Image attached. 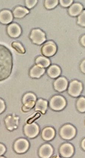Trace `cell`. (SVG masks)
I'll use <instances>...</instances> for the list:
<instances>
[{"label": "cell", "mask_w": 85, "mask_h": 158, "mask_svg": "<svg viewBox=\"0 0 85 158\" xmlns=\"http://www.w3.org/2000/svg\"><path fill=\"white\" fill-rule=\"evenodd\" d=\"M57 50V46L55 43L52 41H49L43 45L41 52L45 57H51L56 54Z\"/></svg>", "instance_id": "obj_7"}, {"label": "cell", "mask_w": 85, "mask_h": 158, "mask_svg": "<svg viewBox=\"0 0 85 158\" xmlns=\"http://www.w3.org/2000/svg\"><path fill=\"white\" fill-rule=\"evenodd\" d=\"M58 1H45L44 2V6L45 8L49 10L54 8L58 5Z\"/></svg>", "instance_id": "obj_25"}, {"label": "cell", "mask_w": 85, "mask_h": 158, "mask_svg": "<svg viewBox=\"0 0 85 158\" xmlns=\"http://www.w3.org/2000/svg\"><path fill=\"white\" fill-rule=\"evenodd\" d=\"M54 149L51 145L46 143L42 145L39 148V154L43 158H50L53 153Z\"/></svg>", "instance_id": "obj_14"}, {"label": "cell", "mask_w": 85, "mask_h": 158, "mask_svg": "<svg viewBox=\"0 0 85 158\" xmlns=\"http://www.w3.org/2000/svg\"><path fill=\"white\" fill-rule=\"evenodd\" d=\"M83 89L82 83L76 80L71 81L69 85L68 89V94L71 96L76 98L79 97Z\"/></svg>", "instance_id": "obj_4"}, {"label": "cell", "mask_w": 85, "mask_h": 158, "mask_svg": "<svg viewBox=\"0 0 85 158\" xmlns=\"http://www.w3.org/2000/svg\"><path fill=\"white\" fill-rule=\"evenodd\" d=\"M73 1L72 0H61L59 1L61 6L64 7H69L72 4Z\"/></svg>", "instance_id": "obj_28"}, {"label": "cell", "mask_w": 85, "mask_h": 158, "mask_svg": "<svg viewBox=\"0 0 85 158\" xmlns=\"http://www.w3.org/2000/svg\"><path fill=\"white\" fill-rule=\"evenodd\" d=\"M35 62L37 65L44 69L49 67L51 64L49 59L42 56L37 57L35 59Z\"/></svg>", "instance_id": "obj_22"}, {"label": "cell", "mask_w": 85, "mask_h": 158, "mask_svg": "<svg viewBox=\"0 0 85 158\" xmlns=\"http://www.w3.org/2000/svg\"><path fill=\"white\" fill-rule=\"evenodd\" d=\"M61 72L60 68L56 64L52 65L46 70L47 75L52 79L58 78L61 75Z\"/></svg>", "instance_id": "obj_18"}, {"label": "cell", "mask_w": 85, "mask_h": 158, "mask_svg": "<svg viewBox=\"0 0 85 158\" xmlns=\"http://www.w3.org/2000/svg\"><path fill=\"white\" fill-rule=\"evenodd\" d=\"M6 108L5 101L2 99L0 98V114L3 113Z\"/></svg>", "instance_id": "obj_29"}, {"label": "cell", "mask_w": 85, "mask_h": 158, "mask_svg": "<svg viewBox=\"0 0 85 158\" xmlns=\"http://www.w3.org/2000/svg\"><path fill=\"white\" fill-rule=\"evenodd\" d=\"M68 82L67 78L63 77L57 78L53 83L54 89L57 91L61 92L67 89Z\"/></svg>", "instance_id": "obj_11"}, {"label": "cell", "mask_w": 85, "mask_h": 158, "mask_svg": "<svg viewBox=\"0 0 85 158\" xmlns=\"http://www.w3.org/2000/svg\"><path fill=\"white\" fill-rule=\"evenodd\" d=\"M55 135L54 129L52 127H48L45 128L42 133V137L46 141H50L54 138Z\"/></svg>", "instance_id": "obj_19"}, {"label": "cell", "mask_w": 85, "mask_h": 158, "mask_svg": "<svg viewBox=\"0 0 85 158\" xmlns=\"http://www.w3.org/2000/svg\"><path fill=\"white\" fill-rule=\"evenodd\" d=\"M12 46L17 52L21 54L25 53V50L23 46L20 42H13L12 44Z\"/></svg>", "instance_id": "obj_24"}, {"label": "cell", "mask_w": 85, "mask_h": 158, "mask_svg": "<svg viewBox=\"0 0 85 158\" xmlns=\"http://www.w3.org/2000/svg\"><path fill=\"white\" fill-rule=\"evenodd\" d=\"M85 11L83 10L81 13L78 15L77 18V24L83 27L85 26Z\"/></svg>", "instance_id": "obj_26"}, {"label": "cell", "mask_w": 85, "mask_h": 158, "mask_svg": "<svg viewBox=\"0 0 85 158\" xmlns=\"http://www.w3.org/2000/svg\"><path fill=\"white\" fill-rule=\"evenodd\" d=\"M39 127L35 123H28L24 127V132L25 135L30 138H33L39 134Z\"/></svg>", "instance_id": "obj_9"}, {"label": "cell", "mask_w": 85, "mask_h": 158, "mask_svg": "<svg viewBox=\"0 0 85 158\" xmlns=\"http://www.w3.org/2000/svg\"><path fill=\"white\" fill-rule=\"evenodd\" d=\"M13 16L11 11L4 9L0 11V23L5 25L9 24L13 21Z\"/></svg>", "instance_id": "obj_15"}, {"label": "cell", "mask_w": 85, "mask_h": 158, "mask_svg": "<svg viewBox=\"0 0 85 158\" xmlns=\"http://www.w3.org/2000/svg\"><path fill=\"white\" fill-rule=\"evenodd\" d=\"M48 107V102L46 100L40 98L38 100L35 105V109L39 111L43 114L46 113Z\"/></svg>", "instance_id": "obj_21"}, {"label": "cell", "mask_w": 85, "mask_h": 158, "mask_svg": "<svg viewBox=\"0 0 85 158\" xmlns=\"http://www.w3.org/2000/svg\"><path fill=\"white\" fill-rule=\"evenodd\" d=\"M5 146L2 143H0V156L3 155L6 151Z\"/></svg>", "instance_id": "obj_30"}, {"label": "cell", "mask_w": 85, "mask_h": 158, "mask_svg": "<svg viewBox=\"0 0 85 158\" xmlns=\"http://www.w3.org/2000/svg\"><path fill=\"white\" fill-rule=\"evenodd\" d=\"M45 69L37 65H35L30 69L29 72L30 77L32 79H38L44 75Z\"/></svg>", "instance_id": "obj_16"}, {"label": "cell", "mask_w": 85, "mask_h": 158, "mask_svg": "<svg viewBox=\"0 0 85 158\" xmlns=\"http://www.w3.org/2000/svg\"><path fill=\"white\" fill-rule=\"evenodd\" d=\"M85 60L84 59L81 63L80 65V69L82 73H85Z\"/></svg>", "instance_id": "obj_31"}, {"label": "cell", "mask_w": 85, "mask_h": 158, "mask_svg": "<svg viewBox=\"0 0 85 158\" xmlns=\"http://www.w3.org/2000/svg\"><path fill=\"white\" fill-rule=\"evenodd\" d=\"M85 35H82L80 39V41L81 44L84 47L85 46Z\"/></svg>", "instance_id": "obj_32"}, {"label": "cell", "mask_w": 85, "mask_h": 158, "mask_svg": "<svg viewBox=\"0 0 85 158\" xmlns=\"http://www.w3.org/2000/svg\"><path fill=\"white\" fill-rule=\"evenodd\" d=\"M37 2L36 0H26L25 1L26 6L29 9L33 8L36 5Z\"/></svg>", "instance_id": "obj_27"}, {"label": "cell", "mask_w": 85, "mask_h": 158, "mask_svg": "<svg viewBox=\"0 0 85 158\" xmlns=\"http://www.w3.org/2000/svg\"><path fill=\"white\" fill-rule=\"evenodd\" d=\"M37 100L36 95L32 92H28L23 96L22 99L23 105L22 110L24 112L30 111L35 106Z\"/></svg>", "instance_id": "obj_2"}, {"label": "cell", "mask_w": 85, "mask_h": 158, "mask_svg": "<svg viewBox=\"0 0 85 158\" xmlns=\"http://www.w3.org/2000/svg\"><path fill=\"white\" fill-rule=\"evenodd\" d=\"M29 143L27 139L20 138L17 139L14 142L13 148L15 152L18 154L26 152L29 149Z\"/></svg>", "instance_id": "obj_8"}, {"label": "cell", "mask_w": 85, "mask_h": 158, "mask_svg": "<svg viewBox=\"0 0 85 158\" xmlns=\"http://www.w3.org/2000/svg\"><path fill=\"white\" fill-rule=\"evenodd\" d=\"M59 152L61 156L63 157H70L74 154V148L71 144L68 143H64L59 148Z\"/></svg>", "instance_id": "obj_13"}, {"label": "cell", "mask_w": 85, "mask_h": 158, "mask_svg": "<svg viewBox=\"0 0 85 158\" xmlns=\"http://www.w3.org/2000/svg\"><path fill=\"white\" fill-rule=\"evenodd\" d=\"M7 32L11 38L15 39L18 38L22 33L20 26L16 23H12L9 25L7 28Z\"/></svg>", "instance_id": "obj_12"}, {"label": "cell", "mask_w": 85, "mask_h": 158, "mask_svg": "<svg viewBox=\"0 0 85 158\" xmlns=\"http://www.w3.org/2000/svg\"><path fill=\"white\" fill-rule=\"evenodd\" d=\"M20 118L15 115L7 116L4 120L5 126L9 131H12L17 129L19 124Z\"/></svg>", "instance_id": "obj_10"}, {"label": "cell", "mask_w": 85, "mask_h": 158, "mask_svg": "<svg viewBox=\"0 0 85 158\" xmlns=\"http://www.w3.org/2000/svg\"><path fill=\"white\" fill-rule=\"evenodd\" d=\"M83 7L79 3L72 4L68 9V13L70 15L73 17L78 16L83 11Z\"/></svg>", "instance_id": "obj_17"}, {"label": "cell", "mask_w": 85, "mask_h": 158, "mask_svg": "<svg viewBox=\"0 0 85 158\" xmlns=\"http://www.w3.org/2000/svg\"><path fill=\"white\" fill-rule=\"evenodd\" d=\"M85 139H83V140H82V141L81 142V146L82 148L85 151Z\"/></svg>", "instance_id": "obj_33"}, {"label": "cell", "mask_w": 85, "mask_h": 158, "mask_svg": "<svg viewBox=\"0 0 85 158\" xmlns=\"http://www.w3.org/2000/svg\"><path fill=\"white\" fill-rule=\"evenodd\" d=\"M13 65V55L11 51L6 46L0 44V81L10 76Z\"/></svg>", "instance_id": "obj_1"}, {"label": "cell", "mask_w": 85, "mask_h": 158, "mask_svg": "<svg viewBox=\"0 0 85 158\" xmlns=\"http://www.w3.org/2000/svg\"><path fill=\"white\" fill-rule=\"evenodd\" d=\"M30 11L26 8L19 6L16 7L13 11V16L16 18L21 19L29 14Z\"/></svg>", "instance_id": "obj_20"}, {"label": "cell", "mask_w": 85, "mask_h": 158, "mask_svg": "<svg viewBox=\"0 0 85 158\" xmlns=\"http://www.w3.org/2000/svg\"><path fill=\"white\" fill-rule=\"evenodd\" d=\"M30 39L35 44L40 45L46 40V35L44 32L39 29H34L31 31Z\"/></svg>", "instance_id": "obj_6"}, {"label": "cell", "mask_w": 85, "mask_h": 158, "mask_svg": "<svg viewBox=\"0 0 85 158\" xmlns=\"http://www.w3.org/2000/svg\"><path fill=\"white\" fill-rule=\"evenodd\" d=\"M76 106L77 110L79 112L84 113L85 111V98L83 97H80L77 100Z\"/></svg>", "instance_id": "obj_23"}, {"label": "cell", "mask_w": 85, "mask_h": 158, "mask_svg": "<svg viewBox=\"0 0 85 158\" xmlns=\"http://www.w3.org/2000/svg\"><path fill=\"white\" fill-rule=\"evenodd\" d=\"M49 106L52 110L59 111L63 109L67 105V102L63 96L56 95L52 97L49 102Z\"/></svg>", "instance_id": "obj_3"}, {"label": "cell", "mask_w": 85, "mask_h": 158, "mask_svg": "<svg viewBox=\"0 0 85 158\" xmlns=\"http://www.w3.org/2000/svg\"><path fill=\"white\" fill-rule=\"evenodd\" d=\"M76 134V129L72 125L68 124L62 126L60 131L61 137L65 140H70Z\"/></svg>", "instance_id": "obj_5"}]
</instances>
